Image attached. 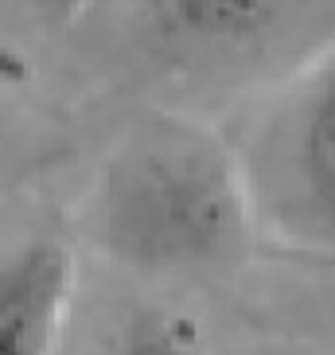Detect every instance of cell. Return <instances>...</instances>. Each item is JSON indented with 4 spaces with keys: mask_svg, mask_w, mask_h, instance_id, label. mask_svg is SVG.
<instances>
[{
    "mask_svg": "<svg viewBox=\"0 0 335 355\" xmlns=\"http://www.w3.org/2000/svg\"><path fill=\"white\" fill-rule=\"evenodd\" d=\"M63 4H74V0H63Z\"/></svg>",
    "mask_w": 335,
    "mask_h": 355,
    "instance_id": "obj_6",
    "label": "cell"
},
{
    "mask_svg": "<svg viewBox=\"0 0 335 355\" xmlns=\"http://www.w3.org/2000/svg\"><path fill=\"white\" fill-rule=\"evenodd\" d=\"M257 219L335 258V51L281 102L250 157H238Z\"/></svg>",
    "mask_w": 335,
    "mask_h": 355,
    "instance_id": "obj_2",
    "label": "cell"
},
{
    "mask_svg": "<svg viewBox=\"0 0 335 355\" xmlns=\"http://www.w3.org/2000/svg\"><path fill=\"white\" fill-rule=\"evenodd\" d=\"M148 24L176 63L257 74L335 51V0H148Z\"/></svg>",
    "mask_w": 335,
    "mask_h": 355,
    "instance_id": "obj_3",
    "label": "cell"
},
{
    "mask_svg": "<svg viewBox=\"0 0 335 355\" xmlns=\"http://www.w3.org/2000/svg\"><path fill=\"white\" fill-rule=\"evenodd\" d=\"M114 355H203V336L188 313L148 304L125 320Z\"/></svg>",
    "mask_w": 335,
    "mask_h": 355,
    "instance_id": "obj_5",
    "label": "cell"
},
{
    "mask_svg": "<svg viewBox=\"0 0 335 355\" xmlns=\"http://www.w3.org/2000/svg\"><path fill=\"white\" fill-rule=\"evenodd\" d=\"M74 293L63 242L32 239L0 261V355H51Z\"/></svg>",
    "mask_w": 335,
    "mask_h": 355,
    "instance_id": "obj_4",
    "label": "cell"
},
{
    "mask_svg": "<svg viewBox=\"0 0 335 355\" xmlns=\"http://www.w3.org/2000/svg\"><path fill=\"white\" fill-rule=\"evenodd\" d=\"M257 211L238 153L219 133L168 117L141 129L102 168L94 234L129 270L222 277L250 261Z\"/></svg>",
    "mask_w": 335,
    "mask_h": 355,
    "instance_id": "obj_1",
    "label": "cell"
}]
</instances>
